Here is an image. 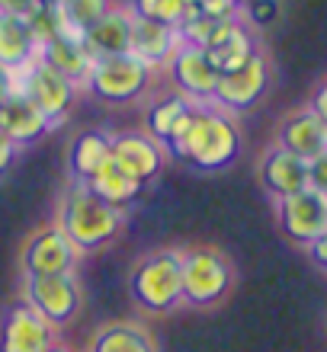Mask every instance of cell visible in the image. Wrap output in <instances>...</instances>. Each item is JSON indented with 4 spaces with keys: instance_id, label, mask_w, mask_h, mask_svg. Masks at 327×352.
Instances as JSON below:
<instances>
[{
    "instance_id": "obj_1",
    "label": "cell",
    "mask_w": 327,
    "mask_h": 352,
    "mask_svg": "<svg viewBox=\"0 0 327 352\" xmlns=\"http://www.w3.org/2000/svg\"><path fill=\"white\" fill-rule=\"evenodd\" d=\"M52 224L87 256V253L106 250L125 237L129 212H119V208L100 202L84 183H67L55 199Z\"/></svg>"
},
{
    "instance_id": "obj_2",
    "label": "cell",
    "mask_w": 327,
    "mask_h": 352,
    "mask_svg": "<svg viewBox=\"0 0 327 352\" xmlns=\"http://www.w3.org/2000/svg\"><path fill=\"white\" fill-rule=\"evenodd\" d=\"M244 144L238 116L218 109L212 102H199L193 109L187 131L180 135V141L170 148V157L183 160L187 167L202 170V173H218L228 170L238 160Z\"/></svg>"
},
{
    "instance_id": "obj_3",
    "label": "cell",
    "mask_w": 327,
    "mask_h": 352,
    "mask_svg": "<svg viewBox=\"0 0 327 352\" xmlns=\"http://www.w3.org/2000/svg\"><path fill=\"white\" fill-rule=\"evenodd\" d=\"M129 298L141 317H167L183 307L180 247L145 250L129 269Z\"/></svg>"
},
{
    "instance_id": "obj_4",
    "label": "cell",
    "mask_w": 327,
    "mask_h": 352,
    "mask_svg": "<svg viewBox=\"0 0 327 352\" xmlns=\"http://www.w3.org/2000/svg\"><path fill=\"white\" fill-rule=\"evenodd\" d=\"M180 278H183V307L212 311L238 285L234 260L215 243H187L180 247Z\"/></svg>"
},
{
    "instance_id": "obj_5",
    "label": "cell",
    "mask_w": 327,
    "mask_h": 352,
    "mask_svg": "<svg viewBox=\"0 0 327 352\" xmlns=\"http://www.w3.org/2000/svg\"><path fill=\"white\" fill-rule=\"evenodd\" d=\"M154 80H158V71H151L145 61H138L135 55H116L90 65L81 93H90L94 100L109 102V106H131L148 96Z\"/></svg>"
},
{
    "instance_id": "obj_6",
    "label": "cell",
    "mask_w": 327,
    "mask_h": 352,
    "mask_svg": "<svg viewBox=\"0 0 327 352\" xmlns=\"http://www.w3.org/2000/svg\"><path fill=\"white\" fill-rule=\"evenodd\" d=\"M19 298L26 301L36 314H42L52 327L74 324L81 307H84V285L74 272H55V276H23Z\"/></svg>"
},
{
    "instance_id": "obj_7",
    "label": "cell",
    "mask_w": 327,
    "mask_h": 352,
    "mask_svg": "<svg viewBox=\"0 0 327 352\" xmlns=\"http://www.w3.org/2000/svg\"><path fill=\"white\" fill-rule=\"evenodd\" d=\"M17 90L26 93L29 100H32V106L45 116L48 129L55 131L71 119V109H74L81 87H77L71 77L61 74V71H55L48 61L39 58V61H32L26 71L17 74Z\"/></svg>"
},
{
    "instance_id": "obj_8",
    "label": "cell",
    "mask_w": 327,
    "mask_h": 352,
    "mask_svg": "<svg viewBox=\"0 0 327 352\" xmlns=\"http://www.w3.org/2000/svg\"><path fill=\"white\" fill-rule=\"evenodd\" d=\"M273 84V67L266 52H257L251 61H244L238 71L231 74H218L215 93H212V106L231 112V116H244L253 106H260V100L266 96Z\"/></svg>"
},
{
    "instance_id": "obj_9",
    "label": "cell",
    "mask_w": 327,
    "mask_h": 352,
    "mask_svg": "<svg viewBox=\"0 0 327 352\" xmlns=\"http://www.w3.org/2000/svg\"><path fill=\"white\" fill-rule=\"evenodd\" d=\"M84 253L67 241L52 221L39 224L26 234L19 247V269L23 276H55V272H74Z\"/></svg>"
},
{
    "instance_id": "obj_10",
    "label": "cell",
    "mask_w": 327,
    "mask_h": 352,
    "mask_svg": "<svg viewBox=\"0 0 327 352\" xmlns=\"http://www.w3.org/2000/svg\"><path fill=\"white\" fill-rule=\"evenodd\" d=\"M58 343V327L36 314L23 298L0 307V352H45Z\"/></svg>"
},
{
    "instance_id": "obj_11",
    "label": "cell",
    "mask_w": 327,
    "mask_h": 352,
    "mask_svg": "<svg viewBox=\"0 0 327 352\" xmlns=\"http://www.w3.org/2000/svg\"><path fill=\"white\" fill-rule=\"evenodd\" d=\"M109 160L129 179H135L138 186H148L164 173L170 154L158 138H151L148 131H112Z\"/></svg>"
},
{
    "instance_id": "obj_12",
    "label": "cell",
    "mask_w": 327,
    "mask_h": 352,
    "mask_svg": "<svg viewBox=\"0 0 327 352\" xmlns=\"http://www.w3.org/2000/svg\"><path fill=\"white\" fill-rule=\"evenodd\" d=\"M276 221L286 241L295 247H308L327 231V199L315 189L276 199Z\"/></svg>"
},
{
    "instance_id": "obj_13",
    "label": "cell",
    "mask_w": 327,
    "mask_h": 352,
    "mask_svg": "<svg viewBox=\"0 0 327 352\" xmlns=\"http://www.w3.org/2000/svg\"><path fill=\"white\" fill-rule=\"evenodd\" d=\"M164 74H167L173 90H180L193 102H212V93H215V84H218V71L209 61L206 48L183 42L170 55L167 65H164Z\"/></svg>"
},
{
    "instance_id": "obj_14",
    "label": "cell",
    "mask_w": 327,
    "mask_h": 352,
    "mask_svg": "<svg viewBox=\"0 0 327 352\" xmlns=\"http://www.w3.org/2000/svg\"><path fill=\"white\" fill-rule=\"evenodd\" d=\"M257 183L263 186V192L273 202L295 195L302 189H308V164L279 144H270V148H263L260 160H257Z\"/></svg>"
},
{
    "instance_id": "obj_15",
    "label": "cell",
    "mask_w": 327,
    "mask_h": 352,
    "mask_svg": "<svg viewBox=\"0 0 327 352\" xmlns=\"http://www.w3.org/2000/svg\"><path fill=\"white\" fill-rule=\"evenodd\" d=\"M260 52V42L253 36V29L244 23L241 16H231V19H222L218 29L212 32L206 45V55L212 61L218 74H231L244 61H251L253 55Z\"/></svg>"
},
{
    "instance_id": "obj_16",
    "label": "cell",
    "mask_w": 327,
    "mask_h": 352,
    "mask_svg": "<svg viewBox=\"0 0 327 352\" xmlns=\"http://www.w3.org/2000/svg\"><path fill=\"white\" fill-rule=\"evenodd\" d=\"M39 58H42V38L36 36L29 16L0 10V67L19 74Z\"/></svg>"
},
{
    "instance_id": "obj_17",
    "label": "cell",
    "mask_w": 327,
    "mask_h": 352,
    "mask_svg": "<svg viewBox=\"0 0 327 352\" xmlns=\"http://www.w3.org/2000/svg\"><path fill=\"white\" fill-rule=\"evenodd\" d=\"M273 144H279V148H286L289 154H295V157L308 164L327 148V129L308 106H299V109H289L279 119Z\"/></svg>"
},
{
    "instance_id": "obj_18",
    "label": "cell",
    "mask_w": 327,
    "mask_h": 352,
    "mask_svg": "<svg viewBox=\"0 0 327 352\" xmlns=\"http://www.w3.org/2000/svg\"><path fill=\"white\" fill-rule=\"evenodd\" d=\"M131 26H135L131 10L125 7V3H116L94 29H87L84 36H81L90 61L116 58V55H131Z\"/></svg>"
},
{
    "instance_id": "obj_19",
    "label": "cell",
    "mask_w": 327,
    "mask_h": 352,
    "mask_svg": "<svg viewBox=\"0 0 327 352\" xmlns=\"http://www.w3.org/2000/svg\"><path fill=\"white\" fill-rule=\"evenodd\" d=\"M112 131L84 129L67 144V183H90L109 164Z\"/></svg>"
},
{
    "instance_id": "obj_20",
    "label": "cell",
    "mask_w": 327,
    "mask_h": 352,
    "mask_svg": "<svg viewBox=\"0 0 327 352\" xmlns=\"http://www.w3.org/2000/svg\"><path fill=\"white\" fill-rule=\"evenodd\" d=\"M81 352H158V340L141 320H106L87 336Z\"/></svg>"
},
{
    "instance_id": "obj_21",
    "label": "cell",
    "mask_w": 327,
    "mask_h": 352,
    "mask_svg": "<svg viewBox=\"0 0 327 352\" xmlns=\"http://www.w3.org/2000/svg\"><path fill=\"white\" fill-rule=\"evenodd\" d=\"M0 131L7 135L17 148H29V144H36L48 135V122L45 116L32 106L26 93L13 90L7 100L0 102Z\"/></svg>"
},
{
    "instance_id": "obj_22",
    "label": "cell",
    "mask_w": 327,
    "mask_h": 352,
    "mask_svg": "<svg viewBox=\"0 0 327 352\" xmlns=\"http://www.w3.org/2000/svg\"><path fill=\"white\" fill-rule=\"evenodd\" d=\"M180 45L183 42H180L177 26H167L160 19H135V26H131V55L158 74Z\"/></svg>"
},
{
    "instance_id": "obj_23",
    "label": "cell",
    "mask_w": 327,
    "mask_h": 352,
    "mask_svg": "<svg viewBox=\"0 0 327 352\" xmlns=\"http://www.w3.org/2000/svg\"><path fill=\"white\" fill-rule=\"evenodd\" d=\"M42 61H48L55 71L71 77L77 87H84L87 71L94 65L90 55H87L84 42H81V36L67 32V29H61V32H55V36H48L45 42H42Z\"/></svg>"
},
{
    "instance_id": "obj_24",
    "label": "cell",
    "mask_w": 327,
    "mask_h": 352,
    "mask_svg": "<svg viewBox=\"0 0 327 352\" xmlns=\"http://www.w3.org/2000/svg\"><path fill=\"white\" fill-rule=\"evenodd\" d=\"M193 106H196V102L189 100V96H183L180 90H173V87L151 93V102H148V109H145V129L141 131H148L151 138H158L160 144L167 148L177 122L183 119Z\"/></svg>"
},
{
    "instance_id": "obj_25",
    "label": "cell",
    "mask_w": 327,
    "mask_h": 352,
    "mask_svg": "<svg viewBox=\"0 0 327 352\" xmlns=\"http://www.w3.org/2000/svg\"><path fill=\"white\" fill-rule=\"evenodd\" d=\"M84 186L96 195V199H100V202L112 205V208H119V212H129V205L138 202L141 189H145V186H138L135 179H129V176L122 173L112 160L94 176V179H90V183H84Z\"/></svg>"
},
{
    "instance_id": "obj_26",
    "label": "cell",
    "mask_w": 327,
    "mask_h": 352,
    "mask_svg": "<svg viewBox=\"0 0 327 352\" xmlns=\"http://www.w3.org/2000/svg\"><path fill=\"white\" fill-rule=\"evenodd\" d=\"M112 7H116V0H61L58 16H61V26L67 32L84 36L87 29H94Z\"/></svg>"
},
{
    "instance_id": "obj_27",
    "label": "cell",
    "mask_w": 327,
    "mask_h": 352,
    "mask_svg": "<svg viewBox=\"0 0 327 352\" xmlns=\"http://www.w3.org/2000/svg\"><path fill=\"white\" fill-rule=\"evenodd\" d=\"M238 16L251 29H266L279 19V0H241Z\"/></svg>"
},
{
    "instance_id": "obj_28",
    "label": "cell",
    "mask_w": 327,
    "mask_h": 352,
    "mask_svg": "<svg viewBox=\"0 0 327 352\" xmlns=\"http://www.w3.org/2000/svg\"><path fill=\"white\" fill-rule=\"evenodd\" d=\"M196 10L209 19H231L241 10V0H196Z\"/></svg>"
},
{
    "instance_id": "obj_29",
    "label": "cell",
    "mask_w": 327,
    "mask_h": 352,
    "mask_svg": "<svg viewBox=\"0 0 327 352\" xmlns=\"http://www.w3.org/2000/svg\"><path fill=\"white\" fill-rule=\"evenodd\" d=\"M189 10H193V3H187V0H158V13H154V19L167 23V26H180V19L187 16Z\"/></svg>"
},
{
    "instance_id": "obj_30",
    "label": "cell",
    "mask_w": 327,
    "mask_h": 352,
    "mask_svg": "<svg viewBox=\"0 0 327 352\" xmlns=\"http://www.w3.org/2000/svg\"><path fill=\"white\" fill-rule=\"evenodd\" d=\"M308 189H315L327 199V148L315 160H308Z\"/></svg>"
},
{
    "instance_id": "obj_31",
    "label": "cell",
    "mask_w": 327,
    "mask_h": 352,
    "mask_svg": "<svg viewBox=\"0 0 327 352\" xmlns=\"http://www.w3.org/2000/svg\"><path fill=\"white\" fill-rule=\"evenodd\" d=\"M305 106H308V109L318 116L321 125L327 129V77L321 80L318 87H315V90H311V96H308V102H305Z\"/></svg>"
},
{
    "instance_id": "obj_32",
    "label": "cell",
    "mask_w": 327,
    "mask_h": 352,
    "mask_svg": "<svg viewBox=\"0 0 327 352\" xmlns=\"http://www.w3.org/2000/svg\"><path fill=\"white\" fill-rule=\"evenodd\" d=\"M305 253H308V260L315 263L321 272H327V231L321 234L315 243H308V247H305Z\"/></svg>"
},
{
    "instance_id": "obj_33",
    "label": "cell",
    "mask_w": 327,
    "mask_h": 352,
    "mask_svg": "<svg viewBox=\"0 0 327 352\" xmlns=\"http://www.w3.org/2000/svg\"><path fill=\"white\" fill-rule=\"evenodd\" d=\"M17 154H19V148L7 138V135H3V131H0V173H7V170L13 167Z\"/></svg>"
},
{
    "instance_id": "obj_34",
    "label": "cell",
    "mask_w": 327,
    "mask_h": 352,
    "mask_svg": "<svg viewBox=\"0 0 327 352\" xmlns=\"http://www.w3.org/2000/svg\"><path fill=\"white\" fill-rule=\"evenodd\" d=\"M125 7L131 10V16L135 19H154V13H158V0H129Z\"/></svg>"
},
{
    "instance_id": "obj_35",
    "label": "cell",
    "mask_w": 327,
    "mask_h": 352,
    "mask_svg": "<svg viewBox=\"0 0 327 352\" xmlns=\"http://www.w3.org/2000/svg\"><path fill=\"white\" fill-rule=\"evenodd\" d=\"M13 90H17V74H10V71H3V67H0V102L7 100Z\"/></svg>"
},
{
    "instance_id": "obj_36",
    "label": "cell",
    "mask_w": 327,
    "mask_h": 352,
    "mask_svg": "<svg viewBox=\"0 0 327 352\" xmlns=\"http://www.w3.org/2000/svg\"><path fill=\"white\" fill-rule=\"evenodd\" d=\"M45 352H74V349H71L67 343H61V340H58V343H55V346H48Z\"/></svg>"
},
{
    "instance_id": "obj_37",
    "label": "cell",
    "mask_w": 327,
    "mask_h": 352,
    "mask_svg": "<svg viewBox=\"0 0 327 352\" xmlns=\"http://www.w3.org/2000/svg\"><path fill=\"white\" fill-rule=\"evenodd\" d=\"M39 3H42V7H58L61 0H39Z\"/></svg>"
},
{
    "instance_id": "obj_38",
    "label": "cell",
    "mask_w": 327,
    "mask_h": 352,
    "mask_svg": "<svg viewBox=\"0 0 327 352\" xmlns=\"http://www.w3.org/2000/svg\"><path fill=\"white\" fill-rule=\"evenodd\" d=\"M187 3H193V7H196V0H187Z\"/></svg>"
}]
</instances>
